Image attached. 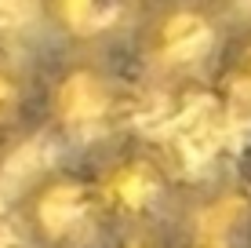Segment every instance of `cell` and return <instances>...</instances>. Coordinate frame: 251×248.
<instances>
[{
    "label": "cell",
    "instance_id": "1",
    "mask_svg": "<svg viewBox=\"0 0 251 248\" xmlns=\"http://www.w3.org/2000/svg\"><path fill=\"white\" fill-rule=\"evenodd\" d=\"M244 15L240 0H146L138 29L124 48L142 95L211 91Z\"/></svg>",
    "mask_w": 251,
    "mask_h": 248
},
{
    "label": "cell",
    "instance_id": "2",
    "mask_svg": "<svg viewBox=\"0 0 251 248\" xmlns=\"http://www.w3.org/2000/svg\"><path fill=\"white\" fill-rule=\"evenodd\" d=\"M142 88L135 84L124 55L48 51L44 117L40 135L62 161H88L120 135L135 132Z\"/></svg>",
    "mask_w": 251,
    "mask_h": 248
},
{
    "label": "cell",
    "instance_id": "3",
    "mask_svg": "<svg viewBox=\"0 0 251 248\" xmlns=\"http://www.w3.org/2000/svg\"><path fill=\"white\" fill-rule=\"evenodd\" d=\"M117 219L120 234H146V230H178L186 212L189 186L182 175V161L164 139L135 132L120 135L106 150L84 161Z\"/></svg>",
    "mask_w": 251,
    "mask_h": 248
},
{
    "label": "cell",
    "instance_id": "4",
    "mask_svg": "<svg viewBox=\"0 0 251 248\" xmlns=\"http://www.w3.org/2000/svg\"><path fill=\"white\" fill-rule=\"evenodd\" d=\"M7 219L22 248H117L124 237L84 161H55L33 172Z\"/></svg>",
    "mask_w": 251,
    "mask_h": 248
},
{
    "label": "cell",
    "instance_id": "5",
    "mask_svg": "<svg viewBox=\"0 0 251 248\" xmlns=\"http://www.w3.org/2000/svg\"><path fill=\"white\" fill-rule=\"evenodd\" d=\"M146 0H37L40 29L55 51L124 55Z\"/></svg>",
    "mask_w": 251,
    "mask_h": 248
},
{
    "label": "cell",
    "instance_id": "6",
    "mask_svg": "<svg viewBox=\"0 0 251 248\" xmlns=\"http://www.w3.org/2000/svg\"><path fill=\"white\" fill-rule=\"evenodd\" d=\"M48 51V40L0 37V150L7 153L40 135Z\"/></svg>",
    "mask_w": 251,
    "mask_h": 248
},
{
    "label": "cell",
    "instance_id": "7",
    "mask_svg": "<svg viewBox=\"0 0 251 248\" xmlns=\"http://www.w3.org/2000/svg\"><path fill=\"white\" fill-rule=\"evenodd\" d=\"M211 95L233 121H251V11L233 33L222 70L211 84Z\"/></svg>",
    "mask_w": 251,
    "mask_h": 248
},
{
    "label": "cell",
    "instance_id": "8",
    "mask_svg": "<svg viewBox=\"0 0 251 248\" xmlns=\"http://www.w3.org/2000/svg\"><path fill=\"white\" fill-rule=\"evenodd\" d=\"M117 248H182L175 230H146V234H124Z\"/></svg>",
    "mask_w": 251,
    "mask_h": 248
},
{
    "label": "cell",
    "instance_id": "9",
    "mask_svg": "<svg viewBox=\"0 0 251 248\" xmlns=\"http://www.w3.org/2000/svg\"><path fill=\"white\" fill-rule=\"evenodd\" d=\"M233 186L240 190V197H244L251 204V135H248V142L237 150V157H233V179H229Z\"/></svg>",
    "mask_w": 251,
    "mask_h": 248
},
{
    "label": "cell",
    "instance_id": "10",
    "mask_svg": "<svg viewBox=\"0 0 251 248\" xmlns=\"http://www.w3.org/2000/svg\"><path fill=\"white\" fill-rule=\"evenodd\" d=\"M182 248H226V245H182Z\"/></svg>",
    "mask_w": 251,
    "mask_h": 248
},
{
    "label": "cell",
    "instance_id": "11",
    "mask_svg": "<svg viewBox=\"0 0 251 248\" xmlns=\"http://www.w3.org/2000/svg\"><path fill=\"white\" fill-rule=\"evenodd\" d=\"M4 161H7V150H0V172H4Z\"/></svg>",
    "mask_w": 251,
    "mask_h": 248
}]
</instances>
